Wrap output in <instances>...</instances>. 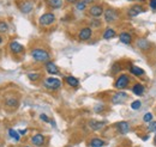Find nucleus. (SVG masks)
Wrapping results in <instances>:
<instances>
[{
    "label": "nucleus",
    "instance_id": "nucleus-41",
    "mask_svg": "<svg viewBox=\"0 0 156 147\" xmlns=\"http://www.w3.org/2000/svg\"><path fill=\"white\" fill-rule=\"evenodd\" d=\"M2 43V37H1V35H0V44Z\"/></svg>",
    "mask_w": 156,
    "mask_h": 147
},
{
    "label": "nucleus",
    "instance_id": "nucleus-8",
    "mask_svg": "<svg viewBox=\"0 0 156 147\" xmlns=\"http://www.w3.org/2000/svg\"><path fill=\"white\" fill-rule=\"evenodd\" d=\"M93 36V29L90 26H84L78 31V39L79 41H89Z\"/></svg>",
    "mask_w": 156,
    "mask_h": 147
},
{
    "label": "nucleus",
    "instance_id": "nucleus-37",
    "mask_svg": "<svg viewBox=\"0 0 156 147\" xmlns=\"http://www.w3.org/2000/svg\"><path fill=\"white\" fill-rule=\"evenodd\" d=\"M27 132H28V129H23V130H18V133H20V135H25V134H27Z\"/></svg>",
    "mask_w": 156,
    "mask_h": 147
},
{
    "label": "nucleus",
    "instance_id": "nucleus-28",
    "mask_svg": "<svg viewBox=\"0 0 156 147\" xmlns=\"http://www.w3.org/2000/svg\"><path fill=\"white\" fill-rule=\"evenodd\" d=\"M28 78H29V80H31V81H37L40 78H41V74L40 73H29L28 74Z\"/></svg>",
    "mask_w": 156,
    "mask_h": 147
},
{
    "label": "nucleus",
    "instance_id": "nucleus-1",
    "mask_svg": "<svg viewBox=\"0 0 156 147\" xmlns=\"http://www.w3.org/2000/svg\"><path fill=\"white\" fill-rule=\"evenodd\" d=\"M30 56L36 62L46 63V62L51 61V54H49V52L46 50V49H43V48H34V49H31Z\"/></svg>",
    "mask_w": 156,
    "mask_h": 147
},
{
    "label": "nucleus",
    "instance_id": "nucleus-39",
    "mask_svg": "<svg viewBox=\"0 0 156 147\" xmlns=\"http://www.w3.org/2000/svg\"><path fill=\"white\" fill-rule=\"evenodd\" d=\"M69 4H76V2H78L79 0H66Z\"/></svg>",
    "mask_w": 156,
    "mask_h": 147
},
{
    "label": "nucleus",
    "instance_id": "nucleus-10",
    "mask_svg": "<svg viewBox=\"0 0 156 147\" xmlns=\"http://www.w3.org/2000/svg\"><path fill=\"white\" fill-rule=\"evenodd\" d=\"M130 123L129 122H126V121H121V122H118L115 123V129H117V132L119 134H121V135H125V134H127L129 132H130Z\"/></svg>",
    "mask_w": 156,
    "mask_h": 147
},
{
    "label": "nucleus",
    "instance_id": "nucleus-5",
    "mask_svg": "<svg viewBox=\"0 0 156 147\" xmlns=\"http://www.w3.org/2000/svg\"><path fill=\"white\" fill-rule=\"evenodd\" d=\"M105 13V7L101 4H93L88 9V15L93 18H100Z\"/></svg>",
    "mask_w": 156,
    "mask_h": 147
},
{
    "label": "nucleus",
    "instance_id": "nucleus-4",
    "mask_svg": "<svg viewBox=\"0 0 156 147\" xmlns=\"http://www.w3.org/2000/svg\"><path fill=\"white\" fill-rule=\"evenodd\" d=\"M129 85H130V77L127 74H120L114 81V87L119 91H122Z\"/></svg>",
    "mask_w": 156,
    "mask_h": 147
},
{
    "label": "nucleus",
    "instance_id": "nucleus-14",
    "mask_svg": "<svg viewBox=\"0 0 156 147\" xmlns=\"http://www.w3.org/2000/svg\"><path fill=\"white\" fill-rule=\"evenodd\" d=\"M44 67H46V71H47V73L52 74V75H57V74L60 73V71H59V67L54 63V62H52V61H48V62H46V65H44Z\"/></svg>",
    "mask_w": 156,
    "mask_h": 147
},
{
    "label": "nucleus",
    "instance_id": "nucleus-12",
    "mask_svg": "<svg viewBox=\"0 0 156 147\" xmlns=\"http://www.w3.org/2000/svg\"><path fill=\"white\" fill-rule=\"evenodd\" d=\"M9 48H10V50H11V53H12L13 55H20V54H22V53L24 52V47H23L20 43H18L17 41H12V42L10 43Z\"/></svg>",
    "mask_w": 156,
    "mask_h": 147
},
{
    "label": "nucleus",
    "instance_id": "nucleus-15",
    "mask_svg": "<svg viewBox=\"0 0 156 147\" xmlns=\"http://www.w3.org/2000/svg\"><path fill=\"white\" fill-rule=\"evenodd\" d=\"M136 47L138 49H140V50H149L150 47H151V44L145 38H138L136 42Z\"/></svg>",
    "mask_w": 156,
    "mask_h": 147
},
{
    "label": "nucleus",
    "instance_id": "nucleus-20",
    "mask_svg": "<svg viewBox=\"0 0 156 147\" xmlns=\"http://www.w3.org/2000/svg\"><path fill=\"white\" fill-rule=\"evenodd\" d=\"M132 92H133L136 96H143L144 92H145V87H144L143 84L137 83V84H135V85L132 86Z\"/></svg>",
    "mask_w": 156,
    "mask_h": 147
},
{
    "label": "nucleus",
    "instance_id": "nucleus-6",
    "mask_svg": "<svg viewBox=\"0 0 156 147\" xmlns=\"http://www.w3.org/2000/svg\"><path fill=\"white\" fill-rule=\"evenodd\" d=\"M55 19L57 18H55L54 13L47 12V13H43L39 18V24L41 26H49V25H52L55 22Z\"/></svg>",
    "mask_w": 156,
    "mask_h": 147
},
{
    "label": "nucleus",
    "instance_id": "nucleus-23",
    "mask_svg": "<svg viewBox=\"0 0 156 147\" xmlns=\"http://www.w3.org/2000/svg\"><path fill=\"white\" fill-rule=\"evenodd\" d=\"M47 4L49 5L51 9L57 10V9H60L62 6V0H47Z\"/></svg>",
    "mask_w": 156,
    "mask_h": 147
},
{
    "label": "nucleus",
    "instance_id": "nucleus-19",
    "mask_svg": "<svg viewBox=\"0 0 156 147\" xmlns=\"http://www.w3.org/2000/svg\"><path fill=\"white\" fill-rule=\"evenodd\" d=\"M65 81L71 87H78L79 86V80L76 77H73V75H66L65 77Z\"/></svg>",
    "mask_w": 156,
    "mask_h": 147
},
{
    "label": "nucleus",
    "instance_id": "nucleus-22",
    "mask_svg": "<svg viewBox=\"0 0 156 147\" xmlns=\"http://www.w3.org/2000/svg\"><path fill=\"white\" fill-rule=\"evenodd\" d=\"M89 144H90V147H103L106 145V142H105L102 139H100V138H94V139H91Z\"/></svg>",
    "mask_w": 156,
    "mask_h": 147
},
{
    "label": "nucleus",
    "instance_id": "nucleus-34",
    "mask_svg": "<svg viewBox=\"0 0 156 147\" xmlns=\"http://www.w3.org/2000/svg\"><path fill=\"white\" fill-rule=\"evenodd\" d=\"M40 118H41L43 122H51V120L48 118V116L44 115V114H41V115H40Z\"/></svg>",
    "mask_w": 156,
    "mask_h": 147
},
{
    "label": "nucleus",
    "instance_id": "nucleus-7",
    "mask_svg": "<svg viewBox=\"0 0 156 147\" xmlns=\"http://www.w3.org/2000/svg\"><path fill=\"white\" fill-rule=\"evenodd\" d=\"M127 98H129V94H127L126 92L119 91V92H115V93L112 96L111 102H112V104H114V105H119V104H124V103L127 101Z\"/></svg>",
    "mask_w": 156,
    "mask_h": 147
},
{
    "label": "nucleus",
    "instance_id": "nucleus-25",
    "mask_svg": "<svg viewBox=\"0 0 156 147\" xmlns=\"http://www.w3.org/2000/svg\"><path fill=\"white\" fill-rule=\"evenodd\" d=\"M9 135L16 141V142H18L20 141V134L17 132V130H15V129H12V128H10L9 129Z\"/></svg>",
    "mask_w": 156,
    "mask_h": 147
},
{
    "label": "nucleus",
    "instance_id": "nucleus-33",
    "mask_svg": "<svg viewBox=\"0 0 156 147\" xmlns=\"http://www.w3.org/2000/svg\"><path fill=\"white\" fill-rule=\"evenodd\" d=\"M120 70H121L120 65H119V63H114V65H113V67H112V73H118Z\"/></svg>",
    "mask_w": 156,
    "mask_h": 147
},
{
    "label": "nucleus",
    "instance_id": "nucleus-18",
    "mask_svg": "<svg viewBox=\"0 0 156 147\" xmlns=\"http://www.w3.org/2000/svg\"><path fill=\"white\" fill-rule=\"evenodd\" d=\"M44 141H46V138H44L42 134H35V135L31 138V142L37 147L43 146V145H44Z\"/></svg>",
    "mask_w": 156,
    "mask_h": 147
},
{
    "label": "nucleus",
    "instance_id": "nucleus-31",
    "mask_svg": "<svg viewBox=\"0 0 156 147\" xmlns=\"http://www.w3.org/2000/svg\"><path fill=\"white\" fill-rule=\"evenodd\" d=\"M101 25V22L98 20V19H93L91 22H90V28L91 29H95V28H98Z\"/></svg>",
    "mask_w": 156,
    "mask_h": 147
},
{
    "label": "nucleus",
    "instance_id": "nucleus-17",
    "mask_svg": "<svg viewBox=\"0 0 156 147\" xmlns=\"http://www.w3.org/2000/svg\"><path fill=\"white\" fill-rule=\"evenodd\" d=\"M119 41L124 44H131L132 42V35L130 32H126V31H122L119 34Z\"/></svg>",
    "mask_w": 156,
    "mask_h": 147
},
{
    "label": "nucleus",
    "instance_id": "nucleus-16",
    "mask_svg": "<svg viewBox=\"0 0 156 147\" xmlns=\"http://www.w3.org/2000/svg\"><path fill=\"white\" fill-rule=\"evenodd\" d=\"M88 126H89V128L91 129V130L98 132V130H101V129L105 127V122L98 121V120H90L88 122Z\"/></svg>",
    "mask_w": 156,
    "mask_h": 147
},
{
    "label": "nucleus",
    "instance_id": "nucleus-27",
    "mask_svg": "<svg viewBox=\"0 0 156 147\" xmlns=\"http://www.w3.org/2000/svg\"><path fill=\"white\" fill-rule=\"evenodd\" d=\"M87 9V4L84 2V0H79L78 2H76V10L78 11H84Z\"/></svg>",
    "mask_w": 156,
    "mask_h": 147
},
{
    "label": "nucleus",
    "instance_id": "nucleus-21",
    "mask_svg": "<svg viewBox=\"0 0 156 147\" xmlns=\"http://www.w3.org/2000/svg\"><path fill=\"white\" fill-rule=\"evenodd\" d=\"M115 36H117V32H115V30L113 28H106L105 31H103V35H102V37L105 39H111V38H113Z\"/></svg>",
    "mask_w": 156,
    "mask_h": 147
},
{
    "label": "nucleus",
    "instance_id": "nucleus-29",
    "mask_svg": "<svg viewBox=\"0 0 156 147\" xmlns=\"http://www.w3.org/2000/svg\"><path fill=\"white\" fill-rule=\"evenodd\" d=\"M140 107H142V102L140 101H135V102L131 103V109H133V110L140 109Z\"/></svg>",
    "mask_w": 156,
    "mask_h": 147
},
{
    "label": "nucleus",
    "instance_id": "nucleus-35",
    "mask_svg": "<svg viewBox=\"0 0 156 147\" xmlns=\"http://www.w3.org/2000/svg\"><path fill=\"white\" fill-rule=\"evenodd\" d=\"M149 6L151 10H156V0H150L149 1Z\"/></svg>",
    "mask_w": 156,
    "mask_h": 147
},
{
    "label": "nucleus",
    "instance_id": "nucleus-30",
    "mask_svg": "<svg viewBox=\"0 0 156 147\" xmlns=\"http://www.w3.org/2000/svg\"><path fill=\"white\" fill-rule=\"evenodd\" d=\"M143 121L147 122V123L151 122V121H153V114H151V112H147V114L143 116Z\"/></svg>",
    "mask_w": 156,
    "mask_h": 147
},
{
    "label": "nucleus",
    "instance_id": "nucleus-43",
    "mask_svg": "<svg viewBox=\"0 0 156 147\" xmlns=\"http://www.w3.org/2000/svg\"><path fill=\"white\" fill-rule=\"evenodd\" d=\"M24 147H30V146H24Z\"/></svg>",
    "mask_w": 156,
    "mask_h": 147
},
{
    "label": "nucleus",
    "instance_id": "nucleus-38",
    "mask_svg": "<svg viewBox=\"0 0 156 147\" xmlns=\"http://www.w3.org/2000/svg\"><path fill=\"white\" fill-rule=\"evenodd\" d=\"M94 1H95V0H84V2H85L87 5H89V4H91V5H93V2H94Z\"/></svg>",
    "mask_w": 156,
    "mask_h": 147
},
{
    "label": "nucleus",
    "instance_id": "nucleus-36",
    "mask_svg": "<svg viewBox=\"0 0 156 147\" xmlns=\"http://www.w3.org/2000/svg\"><path fill=\"white\" fill-rule=\"evenodd\" d=\"M103 109H105L103 104H102V105H101V104H98V105H96V107H95V111H96V112H101Z\"/></svg>",
    "mask_w": 156,
    "mask_h": 147
},
{
    "label": "nucleus",
    "instance_id": "nucleus-42",
    "mask_svg": "<svg viewBox=\"0 0 156 147\" xmlns=\"http://www.w3.org/2000/svg\"><path fill=\"white\" fill-rule=\"evenodd\" d=\"M126 1H136V0H126Z\"/></svg>",
    "mask_w": 156,
    "mask_h": 147
},
{
    "label": "nucleus",
    "instance_id": "nucleus-11",
    "mask_svg": "<svg viewBox=\"0 0 156 147\" xmlns=\"http://www.w3.org/2000/svg\"><path fill=\"white\" fill-rule=\"evenodd\" d=\"M33 9H34V2L31 0H23V2L20 5V12L22 13H25V15L30 13L33 11Z\"/></svg>",
    "mask_w": 156,
    "mask_h": 147
},
{
    "label": "nucleus",
    "instance_id": "nucleus-13",
    "mask_svg": "<svg viewBox=\"0 0 156 147\" xmlns=\"http://www.w3.org/2000/svg\"><path fill=\"white\" fill-rule=\"evenodd\" d=\"M18 105H20V101H18V98L12 97V96L5 98V107H6V108L16 109V108H18Z\"/></svg>",
    "mask_w": 156,
    "mask_h": 147
},
{
    "label": "nucleus",
    "instance_id": "nucleus-9",
    "mask_svg": "<svg viewBox=\"0 0 156 147\" xmlns=\"http://www.w3.org/2000/svg\"><path fill=\"white\" fill-rule=\"evenodd\" d=\"M142 12H144V7H143L142 5H139V4H136V5L131 6V7L127 10L126 15H127L129 18H135L137 16H139Z\"/></svg>",
    "mask_w": 156,
    "mask_h": 147
},
{
    "label": "nucleus",
    "instance_id": "nucleus-2",
    "mask_svg": "<svg viewBox=\"0 0 156 147\" xmlns=\"http://www.w3.org/2000/svg\"><path fill=\"white\" fill-rule=\"evenodd\" d=\"M61 80L58 78H54V77H49V78H46L44 81H43V86L49 90V91H57L61 87Z\"/></svg>",
    "mask_w": 156,
    "mask_h": 147
},
{
    "label": "nucleus",
    "instance_id": "nucleus-24",
    "mask_svg": "<svg viewBox=\"0 0 156 147\" xmlns=\"http://www.w3.org/2000/svg\"><path fill=\"white\" fill-rule=\"evenodd\" d=\"M130 73L133 74V75H136V77H140V75H144V71L140 68V67H138V66H131L130 67Z\"/></svg>",
    "mask_w": 156,
    "mask_h": 147
},
{
    "label": "nucleus",
    "instance_id": "nucleus-40",
    "mask_svg": "<svg viewBox=\"0 0 156 147\" xmlns=\"http://www.w3.org/2000/svg\"><path fill=\"white\" fill-rule=\"evenodd\" d=\"M154 144L156 145V134H155V136H154Z\"/></svg>",
    "mask_w": 156,
    "mask_h": 147
},
{
    "label": "nucleus",
    "instance_id": "nucleus-3",
    "mask_svg": "<svg viewBox=\"0 0 156 147\" xmlns=\"http://www.w3.org/2000/svg\"><path fill=\"white\" fill-rule=\"evenodd\" d=\"M103 19L107 24H112V23H115L118 19H119V12H118L115 9H112V7H108L105 10V13H103Z\"/></svg>",
    "mask_w": 156,
    "mask_h": 147
},
{
    "label": "nucleus",
    "instance_id": "nucleus-32",
    "mask_svg": "<svg viewBox=\"0 0 156 147\" xmlns=\"http://www.w3.org/2000/svg\"><path fill=\"white\" fill-rule=\"evenodd\" d=\"M148 130L149 132H156V121H151L148 125Z\"/></svg>",
    "mask_w": 156,
    "mask_h": 147
},
{
    "label": "nucleus",
    "instance_id": "nucleus-26",
    "mask_svg": "<svg viewBox=\"0 0 156 147\" xmlns=\"http://www.w3.org/2000/svg\"><path fill=\"white\" fill-rule=\"evenodd\" d=\"M9 24L5 20H0V34H6L9 31Z\"/></svg>",
    "mask_w": 156,
    "mask_h": 147
}]
</instances>
